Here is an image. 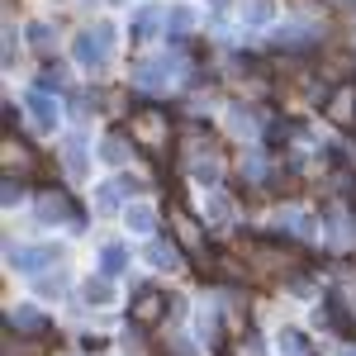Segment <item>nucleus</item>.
<instances>
[{
  "mask_svg": "<svg viewBox=\"0 0 356 356\" xmlns=\"http://www.w3.org/2000/svg\"><path fill=\"white\" fill-rule=\"evenodd\" d=\"M162 309H166V300L157 295V290H143L138 304H134V318H138V323H157V318H162Z\"/></svg>",
  "mask_w": 356,
  "mask_h": 356,
  "instance_id": "1",
  "label": "nucleus"
},
{
  "mask_svg": "<svg viewBox=\"0 0 356 356\" xmlns=\"http://www.w3.org/2000/svg\"><path fill=\"white\" fill-rule=\"evenodd\" d=\"M134 138H143V143H157V138H162V114H138Z\"/></svg>",
  "mask_w": 356,
  "mask_h": 356,
  "instance_id": "2",
  "label": "nucleus"
}]
</instances>
